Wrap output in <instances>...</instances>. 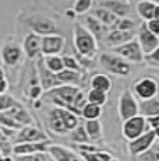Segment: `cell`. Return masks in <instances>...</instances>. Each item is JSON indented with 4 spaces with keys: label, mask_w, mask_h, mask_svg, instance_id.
Returning a JSON list of instances; mask_svg holds the SVG:
<instances>
[{
    "label": "cell",
    "mask_w": 159,
    "mask_h": 161,
    "mask_svg": "<svg viewBox=\"0 0 159 161\" xmlns=\"http://www.w3.org/2000/svg\"><path fill=\"white\" fill-rule=\"evenodd\" d=\"M73 44L81 58L91 59L98 51V41L82 24L75 23L73 30Z\"/></svg>",
    "instance_id": "6da1fadb"
},
{
    "label": "cell",
    "mask_w": 159,
    "mask_h": 161,
    "mask_svg": "<svg viewBox=\"0 0 159 161\" xmlns=\"http://www.w3.org/2000/svg\"><path fill=\"white\" fill-rule=\"evenodd\" d=\"M0 161H14V158L11 156H2L0 157Z\"/></svg>",
    "instance_id": "7dc6e473"
},
{
    "label": "cell",
    "mask_w": 159,
    "mask_h": 161,
    "mask_svg": "<svg viewBox=\"0 0 159 161\" xmlns=\"http://www.w3.org/2000/svg\"><path fill=\"white\" fill-rule=\"evenodd\" d=\"M48 154L53 161H81L75 153L60 144H49Z\"/></svg>",
    "instance_id": "d6986e66"
},
{
    "label": "cell",
    "mask_w": 159,
    "mask_h": 161,
    "mask_svg": "<svg viewBox=\"0 0 159 161\" xmlns=\"http://www.w3.org/2000/svg\"><path fill=\"white\" fill-rule=\"evenodd\" d=\"M16 161H53L48 153H36L29 156H20L16 157Z\"/></svg>",
    "instance_id": "8d00e7d4"
},
{
    "label": "cell",
    "mask_w": 159,
    "mask_h": 161,
    "mask_svg": "<svg viewBox=\"0 0 159 161\" xmlns=\"http://www.w3.org/2000/svg\"><path fill=\"white\" fill-rule=\"evenodd\" d=\"M59 81L62 84H71V86H78L80 81H81L82 74L80 72H73V70H67L63 69L60 73L56 74Z\"/></svg>",
    "instance_id": "83f0119b"
},
{
    "label": "cell",
    "mask_w": 159,
    "mask_h": 161,
    "mask_svg": "<svg viewBox=\"0 0 159 161\" xmlns=\"http://www.w3.org/2000/svg\"><path fill=\"white\" fill-rule=\"evenodd\" d=\"M27 23L32 30V32L39 36L57 34V25L54 24V21H52L48 17H31Z\"/></svg>",
    "instance_id": "7c38bea8"
},
{
    "label": "cell",
    "mask_w": 159,
    "mask_h": 161,
    "mask_svg": "<svg viewBox=\"0 0 159 161\" xmlns=\"http://www.w3.org/2000/svg\"><path fill=\"white\" fill-rule=\"evenodd\" d=\"M146 123H148V128L149 129L159 128V115L152 116V118H146Z\"/></svg>",
    "instance_id": "ee69618b"
},
{
    "label": "cell",
    "mask_w": 159,
    "mask_h": 161,
    "mask_svg": "<svg viewBox=\"0 0 159 161\" xmlns=\"http://www.w3.org/2000/svg\"><path fill=\"white\" fill-rule=\"evenodd\" d=\"M151 2H154L155 4H159V0H151Z\"/></svg>",
    "instance_id": "f907efd6"
},
{
    "label": "cell",
    "mask_w": 159,
    "mask_h": 161,
    "mask_svg": "<svg viewBox=\"0 0 159 161\" xmlns=\"http://www.w3.org/2000/svg\"><path fill=\"white\" fill-rule=\"evenodd\" d=\"M155 140H156L155 133L149 129L145 133H142L140 137L128 142V151H130V154L133 157H138L145 153L146 150H149V147L155 143Z\"/></svg>",
    "instance_id": "9c48e42d"
},
{
    "label": "cell",
    "mask_w": 159,
    "mask_h": 161,
    "mask_svg": "<svg viewBox=\"0 0 159 161\" xmlns=\"http://www.w3.org/2000/svg\"><path fill=\"white\" fill-rule=\"evenodd\" d=\"M155 3L151 2V0H140L136 6L137 14L144 20V23L152 20L154 18V11H155Z\"/></svg>",
    "instance_id": "d4e9b609"
},
{
    "label": "cell",
    "mask_w": 159,
    "mask_h": 161,
    "mask_svg": "<svg viewBox=\"0 0 159 161\" xmlns=\"http://www.w3.org/2000/svg\"><path fill=\"white\" fill-rule=\"evenodd\" d=\"M109 161H119V160H116V158H113V157H112V158L109 160Z\"/></svg>",
    "instance_id": "816d5d0a"
},
{
    "label": "cell",
    "mask_w": 159,
    "mask_h": 161,
    "mask_svg": "<svg viewBox=\"0 0 159 161\" xmlns=\"http://www.w3.org/2000/svg\"><path fill=\"white\" fill-rule=\"evenodd\" d=\"M144 62H145L148 66L159 67V46L155 51H152L151 53L145 55V56H144Z\"/></svg>",
    "instance_id": "f35d334b"
},
{
    "label": "cell",
    "mask_w": 159,
    "mask_h": 161,
    "mask_svg": "<svg viewBox=\"0 0 159 161\" xmlns=\"http://www.w3.org/2000/svg\"><path fill=\"white\" fill-rule=\"evenodd\" d=\"M18 101L14 100L11 95H7V94H3L0 95V114L2 112H6L7 109H10L13 105H16Z\"/></svg>",
    "instance_id": "74e56055"
},
{
    "label": "cell",
    "mask_w": 159,
    "mask_h": 161,
    "mask_svg": "<svg viewBox=\"0 0 159 161\" xmlns=\"http://www.w3.org/2000/svg\"><path fill=\"white\" fill-rule=\"evenodd\" d=\"M137 41H138V45H140V48H141L144 56L151 53L152 51H155L159 46V38L155 36L154 34L148 30L146 23H142L141 25H140L138 34H137Z\"/></svg>",
    "instance_id": "30bf717a"
},
{
    "label": "cell",
    "mask_w": 159,
    "mask_h": 161,
    "mask_svg": "<svg viewBox=\"0 0 159 161\" xmlns=\"http://www.w3.org/2000/svg\"><path fill=\"white\" fill-rule=\"evenodd\" d=\"M159 83L154 77H141L133 84V94L140 101L149 100V98L158 97Z\"/></svg>",
    "instance_id": "5b68a950"
},
{
    "label": "cell",
    "mask_w": 159,
    "mask_h": 161,
    "mask_svg": "<svg viewBox=\"0 0 159 161\" xmlns=\"http://www.w3.org/2000/svg\"><path fill=\"white\" fill-rule=\"evenodd\" d=\"M85 132H87L88 137L91 142H96L99 139H102V125H100L99 119H94V120H87L84 125Z\"/></svg>",
    "instance_id": "4316f807"
},
{
    "label": "cell",
    "mask_w": 159,
    "mask_h": 161,
    "mask_svg": "<svg viewBox=\"0 0 159 161\" xmlns=\"http://www.w3.org/2000/svg\"><path fill=\"white\" fill-rule=\"evenodd\" d=\"M70 139L74 142L75 144H84V143H91L90 137H88L87 132H85V128L82 125H78L75 129L71 130V135H70Z\"/></svg>",
    "instance_id": "1f68e13d"
},
{
    "label": "cell",
    "mask_w": 159,
    "mask_h": 161,
    "mask_svg": "<svg viewBox=\"0 0 159 161\" xmlns=\"http://www.w3.org/2000/svg\"><path fill=\"white\" fill-rule=\"evenodd\" d=\"M94 17L96 18L98 21H100V23L103 24V25L108 28V27H112V25H115L116 23H117V20L119 18L116 17L113 13H110V11L108 10V8H105V7H98L94 10Z\"/></svg>",
    "instance_id": "484cf974"
},
{
    "label": "cell",
    "mask_w": 159,
    "mask_h": 161,
    "mask_svg": "<svg viewBox=\"0 0 159 161\" xmlns=\"http://www.w3.org/2000/svg\"><path fill=\"white\" fill-rule=\"evenodd\" d=\"M98 62H99L100 67H103L106 72L116 74V76H128L131 72V64L116 53L103 52L99 55Z\"/></svg>",
    "instance_id": "3957f363"
},
{
    "label": "cell",
    "mask_w": 159,
    "mask_h": 161,
    "mask_svg": "<svg viewBox=\"0 0 159 161\" xmlns=\"http://www.w3.org/2000/svg\"><path fill=\"white\" fill-rule=\"evenodd\" d=\"M80 157L84 161H109L112 158V156L108 151H96V153H84V151H80Z\"/></svg>",
    "instance_id": "d6a6232c"
},
{
    "label": "cell",
    "mask_w": 159,
    "mask_h": 161,
    "mask_svg": "<svg viewBox=\"0 0 159 161\" xmlns=\"http://www.w3.org/2000/svg\"><path fill=\"white\" fill-rule=\"evenodd\" d=\"M48 125H49V129H50L53 133L56 135H66L69 133L67 130L66 125H64L62 116H60V112H59V108L54 107L49 111V115H48Z\"/></svg>",
    "instance_id": "44dd1931"
},
{
    "label": "cell",
    "mask_w": 159,
    "mask_h": 161,
    "mask_svg": "<svg viewBox=\"0 0 159 161\" xmlns=\"http://www.w3.org/2000/svg\"><path fill=\"white\" fill-rule=\"evenodd\" d=\"M49 144H50V140L16 143L13 144V154L16 157H20V156H29V154H36V153H48Z\"/></svg>",
    "instance_id": "5bb4252c"
},
{
    "label": "cell",
    "mask_w": 159,
    "mask_h": 161,
    "mask_svg": "<svg viewBox=\"0 0 159 161\" xmlns=\"http://www.w3.org/2000/svg\"><path fill=\"white\" fill-rule=\"evenodd\" d=\"M91 88L98 90V91H103L108 94L112 88V80L108 74L96 73L95 76L91 79Z\"/></svg>",
    "instance_id": "cb8c5ba5"
},
{
    "label": "cell",
    "mask_w": 159,
    "mask_h": 161,
    "mask_svg": "<svg viewBox=\"0 0 159 161\" xmlns=\"http://www.w3.org/2000/svg\"><path fill=\"white\" fill-rule=\"evenodd\" d=\"M41 38L33 32H28L23 39V52L28 59H35L41 55Z\"/></svg>",
    "instance_id": "2e32d148"
},
{
    "label": "cell",
    "mask_w": 159,
    "mask_h": 161,
    "mask_svg": "<svg viewBox=\"0 0 159 161\" xmlns=\"http://www.w3.org/2000/svg\"><path fill=\"white\" fill-rule=\"evenodd\" d=\"M138 114L144 118H152L159 115V97L138 101Z\"/></svg>",
    "instance_id": "603a6c76"
},
{
    "label": "cell",
    "mask_w": 159,
    "mask_h": 161,
    "mask_svg": "<svg viewBox=\"0 0 159 161\" xmlns=\"http://www.w3.org/2000/svg\"><path fill=\"white\" fill-rule=\"evenodd\" d=\"M115 53L119 55L121 59H124L128 63H134V64H140L144 62V53L138 45L137 38L128 41L127 44H123L117 48H115Z\"/></svg>",
    "instance_id": "52a82bcc"
},
{
    "label": "cell",
    "mask_w": 159,
    "mask_h": 161,
    "mask_svg": "<svg viewBox=\"0 0 159 161\" xmlns=\"http://www.w3.org/2000/svg\"><path fill=\"white\" fill-rule=\"evenodd\" d=\"M146 130H149L148 123H146V118H144L141 115L130 118V119L124 120L123 125H121V133H123V137L127 142H131L134 139L140 137Z\"/></svg>",
    "instance_id": "8992f818"
},
{
    "label": "cell",
    "mask_w": 159,
    "mask_h": 161,
    "mask_svg": "<svg viewBox=\"0 0 159 161\" xmlns=\"http://www.w3.org/2000/svg\"><path fill=\"white\" fill-rule=\"evenodd\" d=\"M87 103L102 107V105H105L108 103V94L103 91H98V90L91 88L90 91L87 92Z\"/></svg>",
    "instance_id": "4dcf8cb0"
},
{
    "label": "cell",
    "mask_w": 159,
    "mask_h": 161,
    "mask_svg": "<svg viewBox=\"0 0 159 161\" xmlns=\"http://www.w3.org/2000/svg\"><path fill=\"white\" fill-rule=\"evenodd\" d=\"M100 115H102V107L99 105H95V104H90L87 103L84 105L81 111V116L87 120H94V119H98Z\"/></svg>",
    "instance_id": "f546056e"
},
{
    "label": "cell",
    "mask_w": 159,
    "mask_h": 161,
    "mask_svg": "<svg viewBox=\"0 0 159 161\" xmlns=\"http://www.w3.org/2000/svg\"><path fill=\"white\" fill-rule=\"evenodd\" d=\"M134 32L131 31H121V30H112L110 32H108V35L105 36V44L109 48H117V46L127 44L128 41L134 39Z\"/></svg>",
    "instance_id": "ac0fdd59"
},
{
    "label": "cell",
    "mask_w": 159,
    "mask_h": 161,
    "mask_svg": "<svg viewBox=\"0 0 159 161\" xmlns=\"http://www.w3.org/2000/svg\"><path fill=\"white\" fill-rule=\"evenodd\" d=\"M78 86H71V84H62L59 87L50 90L46 92L48 97H50V101L56 105L57 108H64V109H69L74 114L73 109V103H74L75 95L80 91Z\"/></svg>",
    "instance_id": "7a4b0ae2"
},
{
    "label": "cell",
    "mask_w": 159,
    "mask_h": 161,
    "mask_svg": "<svg viewBox=\"0 0 159 161\" xmlns=\"http://www.w3.org/2000/svg\"><path fill=\"white\" fill-rule=\"evenodd\" d=\"M151 130H152V132H154V133H155V137H156V139H159V128L151 129Z\"/></svg>",
    "instance_id": "681fc988"
},
{
    "label": "cell",
    "mask_w": 159,
    "mask_h": 161,
    "mask_svg": "<svg viewBox=\"0 0 159 161\" xmlns=\"http://www.w3.org/2000/svg\"><path fill=\"white\" fill-rule=\"evenodd\" d=\"M77 150L78 151H84V153H96L100 151V148L91 143H84V144H77Z\"/></svg>",
    "instance_id": "60d3db41"
},
{
    "label": "cell",
    "mask_w": 159,
    "mask_h": 161,
    "mask_svg": "<svg viewBox=\"0 0 159 161\" xmlns=\"http://www.w3.org/2000/svg\"><path fill=\"white\" fill-rule=\"evenodd\" d=\"M154 18L159 21V4L155 6V11H154Z\"/></svg>",
    "instance_id": "bcb514c9"
},
{
    "label": "cell",
    "mask_w": 159,
    "mask_h": 161,
    "mask_svg": "<svg viewBox=\"0 0 159 161\" xmlns=\"http://www.w3.org/2000/svg\"><path fill=\"white\" fill-rule=\"evenodd\" d=\"M63 59V64H64V69L67 70H73V72H82V66L81 63L75 59L74 56H70V55H64L62 56Z\"/></svg>",
    "instance_id": "e575fe53"
},
{
    "label": "cell",
    "mask_w": 159,
    "mask_h": 161,
    "mask_svg": "<svg viewBox=\"0 0 159 161\" xmlns=\"http://www.w3.org/2000/svg\"><path fill=\"white\" fill-rule=\"evenodd\" d=\"M146 27H148V30L151 31L155 36H158V38H159V21L158 20L152 18V20L146 21Z\"/></svg>",
    "instance_id": "b9f144b4"
},
{
    "label": "cell",
    "mask_w": 159,
    "mask_h": 161,
    "mask_svg": "<svg viewBox=\"0 0 159 161\" xmlns=\"http://www.w3.org/2000/svg\"><path fill=\"white\" fill-rule=\"evenodd\" d=\"M46 140H49L48 135L41 128H38L35 125H28V126H23L17 132L13 142L16 144V143H24V142H46Z\"/></svg>",
    "instance_id": "8fae6325"
},
{
    "label": "cell",
    "mask_w": 159,
    "mask_h": 161,
    "mask_svg": "<svg viewBox=\"0 0 159 161\" xmlns=\"http://www.w3.org/2000/svg\"><path fill=\"white\" fill-rule=\"evenodd\" d=\"M23 48L14 42H7L0 49V59L6 66H16L23 58Z\"/></svg>",
    "instance_id": "9a60e30c"
},
{
    "label": "cell",
    "mask_w": 159,
    "mask_h": 161,
    "mask_svg": "<svg viewBox=\"0 0 159 161\" xmlns=\"http://www.w3.org/2000/svg\"><path fill=\"white\" fill-rule=\"evenodd\" d=\"M42 92H44V90H42L41 84L31 86V90H29V97H31L32 100H38V98L41 97Z\"/></svg>",
    "instance_id": "7bdbcfd3"
},
{
    "label": "cell",
    "mask_w": 159,
    "mask_h": 161,
    "mask_svg": "<svg viewBox=\"0 0 159 161\" xmlns=\"http://www.w3.org/2000/svg\"><path fill=\"white\" fill-rule=\"evenodd\" d=\"M42 60H44V64L46 66V69L49 72L57 74L60 73L64 69L63 64V59L60 55H53V56H42Z\"/></svg>",
    "instance_id": "f1b7e54d"
},
{
    "label": "cell",
    "mask_w": 159,
    "mask_h": 161,
    "mask_svg": "<svg viewBox=\"0 0 159 161\" xmlns=\"http://www.w3.org/2000/svg\"><path fill=\"white\" fill-rule=\"evenodd\" d=\"M3 79H6V73H4V70H3V67L0 66V80H3Z\"/></svg>",
    "instance_id": "c3c4849f"
},
{
    "label": "cell",
    "mask_w": 159,
    "mask_h": 161,
    "mask_svg": "<svg viewBox=\"0 0 159 161\" xmlns=\"http://www.w3.org/2000/svg\"><path fill=\"white\" fill-rule=\"evenodd\" d=\"M100 7L108 8L117 18L128 17L131 14V11H133L131 4L128 2H126V0H105V2L100 3Z\"/></svg>",
    "instance_id": "e0dca14e"
},
{
    "label": "cell",
    "mask_w": 159,
    "mask_h": 161,
    "mask_svg": "<svg viewBox=\"0 0 159 161\" xmlns=\"http://www.w3.org/2000/svg\"><path fill=\"white\" fill-rule=\"evenodd\" d=\"M117 112L119 118L121 120H127L133 116L140 115L138 114V101H137L136 95L130 91V90H123L119 97L117 104Z\"/></svg>",
    "instance_id": "277c9868"
},
{
    "label": "cell",
    "mask_w": 159,
    "mask_h": 161,
    "mask_svg": "<svg viewBox=\"0 0 159 161\" xmlns=\"http://www.w3.org/2000/svg\"><path fill=\"white\" fill-rule=\"evenodd\" d=\"M36 74H38L39 84H41V87L45 92H48V91H50V90L62 86V83L59 81V79H57L56 74L49 72V70L46 69V66L44 64L42 58L39 59V62L36 63Z\"/></svg>",
    "instance_id": "4fadbf2b"
},
{
    "label": "cell",
    "mask_w": 159,
    "mask_h": 161,
    "mask_svg": "<svg viewBox=\"0 0 159 161\" xmlns=\"http://www.w3.org/2000/svg\"><path fill=\"white\" fill-rule=\"evenodd\" d=\"M0 157H2V151H0Z\"/></svg>",
    "instance_id": "f5cc1de1"
},
{
    "label": "cell",
    "mask_w": 159,
    "mask_h": 161,
    "mask_svg": "<svg viewBox=\"0 0 159 161\" xmlns=\"http://www.w3.org/2000/svg\"><path fill=\"white\" fill-rule=\"evenodd\" d=\"M116 25H117V30H121V31H131V32H133L134 27H136V23H134V20H131V18L124 17V18H120V20H117Z\"/></svg>",
    "instance_id": "ab89813d"
},
{
    "label": "cell",
    "mask_w": 159,
    "mask_h": 161,
    "mask_svg": "<svg viewBox=\"0 0 159 161\" xmlns=\"http://www.w3.org/2000/svg\"><path fill=\"white\" fill-rule=\"evenodd\" d=\"M92 7V0H75L73 11L75 14H85Z\"/></svg>",
    "instance_id": "d590c367"
},
{
    "label": "cell",
    "mask_w": 159,
    "mask_h": 161,
    "mask_svg": "<svg viewBox=\"0 0 159 161\" xmlns=\"http://www.w3.org/2000/svg\"><path fill=\"white\" fill-rule=\"evenodd\" d=\"M66 46V39L59 34L46 35L41 38V56L60 55Z\"/></svg>",
    "instance_id": "ba28073f"
},
{
    "label": "cell",
    "mask_w": 159,
    "mask_h": 161,
    "mask_svg": "<svg viewBox=\"0 0 159 161\" xmlns=\"http://www.w3.org/2000/svg\"><path fill=\"white\" fill-rule=\"evenodd\" d=\"M3 114H6L7 116H10L11 119H14L18 125H21V126L33 125V120H32L31 115H29L28 111H27L20 103H17L16 105H13L10 109H7L6 112H3Z\"/></svg>",
    "instance_id": "ffe728a7"
},
{
    "label": "cell",
    "mask_w": 159,
    "mask_h": 161,
    "mask_svg": "<svg viewBox=\"0 0 159 161\" xmlns=\"http://www.w3.org/2000/svg\"><path fill=\"white\" fill-rule=\"evenodd\" d=\"M7 90H8V81L6 79L0 80V95L6 94V92H7Z\"/></svg>",
    "instance_id": "f6af8a7d"
},
{
    "label": "cell",
    "mask_w": 159,
    "mask_h": 161,
    "mask_svg": "<svg viewBox=\"0 0 159 161\" xmlns=\"http://www.w3.org/2000/svg\"><path fill=\"white\" fill-rule=\"evenodd\" d=\"M84 27L92 34L96 41H102V39H105V36L108 35V28H106L100 21H98L94 15H87V17H85Z\"/></svg>",
    "instance_id": "7402d4cb"
},
{
    "label": "cell",
    "mask_w": 159,
    "mask_h": 161,
    "mask_svg": "<svg viewBox=\"0 0 159 161\" xmlns=\"http://www.w3.org/2000/svg\"><path fill=\"white\" fill-rule=\"evenodd\" d=\"M140 161H159V142L155 140V143L149 147L144 154L138 156Z\"/></svg>",
    "instance_id": "836d02e7"
}]
</instances>
